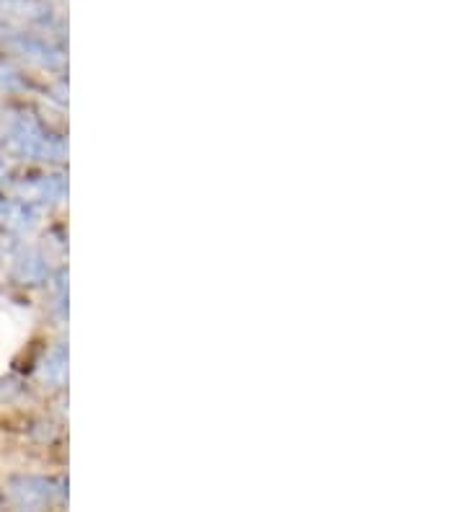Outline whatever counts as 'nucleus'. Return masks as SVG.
<instances>
[{"label": "nucleus", "instance_id": "20e7f679", "mask_svg": "<svg viewBox=\"0 0 465 512\" xmlns=\"http://www.w3.org/2000/svg\"><path fill=\"white\" fill-rule=\"evenodd\" d=\"M0 223L13 233H29L39 225V207L21 200H0Z\"/></svg>", "mask_w": 465, "mask_h": 512}, {"label": "nucleus", "instance_id": "423d86ee", "mask_svg": "<svg viewBox=\"0 0 465 512\" xmlns=\"http://www.w3.org/2000/svg\"><path fill=\"white\" fill-rule=\"evenodd\" d=\"M50 269L44 262V254L37 249H21L19 254L13 256V277L26 285H39L47 280Z\"/></svg>", "mask_w": 465, "mask_h": 512}, {"label": "nucleus", "instance_id": "39448f33", "mask_svg": "<svg viewBox=\"0 0 465 512\" xmlns=\"http://www.w3.org/2000/svg\"><path fill=\"white\" fill-rule=\"evenodd\" d=\"M68 192V184L62 176H42L37 182L21 184L19 197L21 200L31 202V205H52V202H60Z\"/></svg>", "mask_w": 465, "mask_h": 512}, {"label": "nucleus", "instance_id": "6e6552de", "mask_svg": "<svg viewBox=\"0 0 465 512\" xmlns=\"http://www.w3.org/2000/svg\"><path fill=\"white\" fill-rule=\"evenodd\" d=\"M24 88H26L24 75L13 68L11 63L0 60V94H19V91H24Z\"/></svg>", "mask_w": 465, "mask_h": 512}, {"label": "nucleus", "instance_id": "f03ea898", "mask_svg": "<svg viewBox=\"0 0 465 512\" xmlns=\"http://www.w3.org/2000/svg\"><path fill=\"white\" fill-rule=\"evenodd\" d=\"M6 497L11 505L24 510H42L68 497V487L62 481L44 479V476H19L6 484Z\"/></svg>", "mask_w": 465, "mask_h": 512}, {"label": "nucleus", "instance_id": "0eeeda50", "mask_svg": "<svg viewBox=\"0 0 465 512\" xmlns=\"http://www.w3.org/2000/svg\"><path fill=\"white\" fill-rule=\"evenodd\" d=\"M39 373H42L44 381L52 383V386H65V383H68V347H65V344H57L55 350L44 357Z\"/></svg>", "mask_w": 465, "mask_h": 512}, {"label": "nucleus", "instance_id": "f257e3e1", "mask_svg": "<svg viewBox=\"0 0 465 512\" xmlns=\"http://www.w3.org/2000/svg\"><path fill=\"white\" fill-rule=\"evenodd\" d=\"M3 145L8 153L31 161H62L68 156L65 140L50 135L31 114H16L6 122Z\"/></svg>", "mask_w": 465, "mask_h": 512}, {"label": "nucleus", "instance_id": "7ed1b4c3", "mask_svg": "<svg viewBox=\"0 0 465 512\" xmlns=\"http://www.w3.org/2000/svg\"><path fill=\"white\" fill-rule=\"evenodd\" d=\"M0 44L39 65H60L65 60L62 52L55 50L47 39H39L37 34L19 32V29H11V26L3 24H0Z\"/></svg>", "mask_w": 465, "mask_h": 512}]
</instances>
